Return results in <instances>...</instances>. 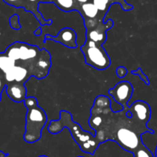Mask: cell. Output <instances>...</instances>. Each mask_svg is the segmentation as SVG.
<instances>
[{
	"mask_svg": "<svg viewBox=\"0 0 157 157\" xmlns=\"http://www.w3.org/2000/svg\"><path fill=\"white\" fill-rule=\"evenodd\" d=\"M64 128L70 130L72 137L84 153L93 155L101 144L95 135L83 130L81 126L72 120L71 114L68 111L61 110L60 118L51 121L48 130L52 134H58Z\"/></svg>",
	"mask_w": 157,
	"mask_h": 157,
	"instance_id": "3",
	"label": "cell"
},
{
	"mask_svg": "<svg viewBox=\"0 0 157 157\" xmlns=\"http://www.w3.org/2000/svg\"><path fill=\"white\" fill-rule=\"evenodd\" d=\"M8 156H9V154H8V153H4V152H2L0 150V157H6Z\"/></svg>",
	"mask_w": 157,
	"mask_h": 157,
	"instance_id": "24",
	"label": "cell"
},
{
	"mask_svg": "<svg viewBox=\"0 0 157 157\" xmlns=\"http://www.w3.org/2000/svg\"><path fill=\"white\" fill-rule=\"evenodd\" d=\"M41 2H44V3L53 2V0H41Z\"/></svg>",
	"mask_w": 157,
	"mask_h": 157,
	"instance_id": "25",
	"label": "cell"
},
{
	"mask_svg": "<svg viewBox=\"0 0 157 157\" xmlns=\"http://www.w3.org/2000/svg\"><path fill=\"white\" fill-rule=\"evenodd\" d=\"M155 156L157 157V145H156V150H155Z\"/></svg>",
	"mask_w": 157,
	"mask_h": 157,
	"instance_id": "26",
	"label": "cell"
},
{
	"mask_svg": "<svg viewBox=\"0 0 157 157\" xmlns=\"http://www.w3.org/2000/svg\"><path fill=\"white\" fill-rule=\"evenodd\" d=\"M1 99H2V94H0V101H1Z\"/></svg>",
	"mask_w": 157,
	"mask_h": 157,
	"instance_id": "28",
	"label": "cell"
},
{
	"mask_svg": "<svg viewBox=\"0 0 157 157\" xmlns=\"http://www.w3.org/2000/svg\"><path fill=\"white\" fill-rule=\"evenodd\" d=\"M6 4L15 8H24L25 0H3Z\"/></svg>",
	"mask_w": 157,
	"mask_h": 157,
	"instance_id": "18",
	"label": "cell"
},
{
	"mask_svg": "<svg viewBox=\"0 0 157 157\" xmlns=\"http://www.w3.org/2000/svg\"><path fill=\"white\" fill-rule=\"evenodd\" d=\"M81 50L84 56V61L88 65L98 70H105L110 65V58L102 44L86 39Z\"/></svg>",
	"mask_w": 157,
	"mask_h": 157,
	"instance_id": "5",
	"label": "cell"
},
{
	"mask_svg": "<svg viewBox=\"0 0 157 157\" xmlns=\"http://www.w3.org/2000/svg\"><path fill=\"white\" fill-rule=\"evenodd\" d=\"M94 103L89 124L95 130V136L101 144L115 141L124 150L133 153L144 144L141 136L144 133H154L133 115L128 117L126 109L113 112L108 97L100 95Z\"/></svg>",
	"mask_w": 157,
	"mask_h": 157,
	"instance_id": "1",
	"label": "cell"
},
{
	"mask_svg": "<svg viewBox=\"0 0 157 157\" xmlns=\"http://www.w3.org/2000/svg\"><path fill=\"white\" fill-rule=\"evenodd\" d=\"M113 25V21L109 19L107 21L103 20L91 29H86V39L91 40L97 43L103 44L107 41V32Z\"/></svg>",
	"mask_w": 157,
	"mask_h": 157,
	"instance_id": "7",
	"label": "cell"
},
{
	"mask_svg": "<svg viewBox=\"0 0 157 157\" xmlns=\"http://www.w3.org/2000/svg\"><path fill=\"white\" fill-rule=\"evenodd\" d=\"M133 157H154L151 151L144 145V144H141L136 151L133 153Z\"/></svg>",
	"mask_w": 157,
	"mask_h": 157,
	"instance_id": "15",
	"label": "cell"
},
{
	"mask_svg": "<svg viewBox=\"0 0 157 157\" xmlns=\"http://www.w3.org/2000/svg\"><path fill=\"white\" fill-rule=\"evenodd\" d=\"M5 53L15 60V65L26 67L32 77L42 79L47 77L52 66L51 55L45 49L25 42L15 41L9 46Z\"/></svg>",
	"mask_w": 157,
	"mask_h": 157,
	"instance_id": "2",
	"label": "cell"
},
{
	"mask_svg": "<svg viewBox=\"0 0 157 157\" xmlns=\"http://www.w3.org/2000/svg\"><path fill=\"white\" fill-rule=\"evenodd\" d=\"M48 39L53 40L56 42L61 43L63 45L69 48H76L78 47L77 44V34L74 29L71 28H64L61 29L56 36L46 35L44 41Z\"/></svg>",
	"mask_w": 157,
	"mask_h": 157,
	"instance_id": "8",
	"label": "cell"
},
{
	"mask_svg": "<svg viewBox=\"0 0 157 157\" xmlns=\"http://www.w3.org/2000/svg\"><path fill=\"white\" fill-rule=\"evenodd\" d=\"M6 81L5 78L0 75V94L2 93L4 90H6Z\"/></svg>",
	"mask_w": 157,
	"mask_h": 157,
	"instance_id": "21",
	"label": "cell"
},
{
	"mask_svg": "<svg viewBox=\"0 0 157 157\" xmlns=\"http://www.w3.org/2000/svg\"><path fill=\"white\" fill-rule=\"evenodd\" d=\"M126 109L130 110L132 115L140 122L147 125L151 117V108L148 103L143 101H136L131 105L127 106Z\"/></svg>",
	"mask_w": 157,
	"mask_h": 157,
	"instance_id": "9",
	"label": "cell"
},
{
	"mask_svg": "<svg viewBox=\"0 0 157 157\" xmlns=\"http://www.w3.org/2000/svg\"><path fill=\"white\" fill-rule=\"evenodd\" d=\"M38 157H48V156H44V155H42V156H39Z\"/></svg>",
	"mask_w": 157,
	"mask_h": 157,
	"instance_id": "27",
	"label": "cell"
},
{
	"mask_svg": "<svg viewBox=\"0 0 157 157\" xmlns=\"http://www.w3.org/2000/svg\"><path fill=\"white\" fill-rule=\"evenodd\" d=\"M90 0H76V2L80 5V6L82 4H84V3H86V2H90Z\"/></svg>",
	"mask_w": 157,
	"mask_h": 157,
	"instance_id": "23",
	"label": "cell"
},
{
	"mask_svg": "<svg viewBox=\"0 0 157 157\" xmlns=\"http://www.w3.org/2000/svg\"><path fill=\"white\" fill-rule=\"evenodd\" d=\"M27 107L25 117V141L34 144L41 137V131L47 123V115L44 110L38 105V100L35 97H29L23 101Z\"/></svg>",
	"mask_w": 157,
	"mask_h": 157,
	"instance_id": "4",
	"label": "cell"
},
{
	"mask_svg": "<svg viewBox=\"0 0 157 157\" xmlns=\"http://www.w3.org/2000/svg\"><path fill=\"white\" fill-rule=\"evenodd\" d=\"M58 9L63 12H69L71 11L79 10L80 5L76 0H53V2Z\"/></svg>",
	"mask_w": 157,
	"mask_h": 157,
	"instance_id": "13",
	"label": "cell"
},
{
	"mask_svg": "<svg viewBox=\"0 0 157 157\" xmlns=\"http://www.w3.org/2000/svg\"><path fill=\"white\" fill-rule=\"evenodd\" d=\"M110 1L112 5L114 4V3H119L124 11H130L131 9H133V8L131 5L127 3L126 0H110Z\"/></svg>",
	"mask_w": 157,
	"mask_h": 157,
	"instance_id": "17",
	"label": "cell"
},
{
	"mask_svg": "<svg viewBox=\"0 0 157 157\" xmlns=\"http://www.w3.org/2000/svg\"><path fill=\"white\" fill-rule=\"evenodd\" d=\"M78 12L81 14L84 20L94 19V18H99V19L103 20L100 16L99 10L91 1L81 5Z\"/></svg>",
	"mask_w": 157,
	"mask_h": 157,
	"instance_id": "11",
	"label": "cell"
},
{
	"mask_svg": "<svg viewBox=\"0 0 157 157\" xmlns=\"http://www.w3.org/2000/svg\"><path fill=\"white\" fill-rule=\"evenodd\" d=\"M41 3V0H25V10L33 13L35 18L38 20L41 25H50L52 22V20H45L38 12V6Z\"/></svg>",
	"mask_w": 157,
	"mask_h": 157,
	"instance_id": "12",
	"label": "cell"
},
{
	"mask_svg": "<svg viewBox=\"0 0 157 157\" xmlns=\"http://www.w3.org/2000/svg\"><path fill=\"white\" fill-rule=\"evenodd\" d=\"M90 1L98 8V9L99 10L101 18L104 21L106 14L107 13L109 9L112 5L110 0H90Z\"/></svg>",
	"mask_w": 157,
	"mask_h": 157,
	"instance_id": "14",
	"label": "cell"
},
{
	"mask_svg": "<svg viewBox=\"0 0 157 157\" xmlns=\"http://www.w3.org/2000/svg\"><path fill=\"white\" fill-rule=\"evenodd\" d=\"M6 91L9 98L16 103L22 102L27 98V89L21 83H9L6 84Z\"/></svg>",
	"mask_w": 157,
	"mask_h": 157,
	"instance_id": "10",
	"label": "cell"
},
{
	"mask_svg": "<svg viewBox=\"0 0 157 157\" xmlns=\"http://www.w3.org/2000/svg\"><path fill=\"white\" fill-rule=\"evenodd\" d=\"M41 27L38 28V29H37L36 31H35V32H34V34H35V35H37V36H39L40 35H41Z\"/></svg>",
	"mask_w": 157,
	"mask_h": 157,
	"instance_id": "22",
	"label": "cell"
},
{
	"mask_svg": "<svg viewBox=\"0 0 157 157\" xmlns=\"http://www.w3.org/2000/svg\"><path fill=\"white\" fill-rule=\"evenodd\" d=\"M108 93L117 103L126 108L133 95V87L130 82L123 81L117 83L113 88L110 89Z\"/></svg>",
	"mask_w": 157,
	"mask_h": 157,
	"instance_id": "6",
	"label": "cell"
},
{
	"mask_svg": "<svg viewBox=\"0 0 157 157\" xmlns=\"http://www.w3.org/2000/svg\"><path fill=\"white\" fill-rule=\"evenodd\" d=\"M116 73L117 75L120 78H123L127 75V70L125 67H124V66H120V67H118L117 68Z\"/></svg>",
	"mask_w": 157,
	"mask_h": 157,
	"instance_id": "20",
	"label": "cell"
},
{
	"mask_svg": "<svg viewBox=\"0 0 157 157\" xmlns=\"http://www.w3.org/2000/svg\"><path fill=\"white\" fill-rule=\"evenodd\" d=\"M131 73L133 74V75H138V76L141 78V80L144 81V82L147 85H150V81H149L148 77L144 74V72L143 71V70L140 67H138L136 71H131Z\"/></svg>",
	"mask_w": 157,
	"mask_h": 157,
	"instance_id": "16",
	"label": "cell"
},
{
	"mask_svg": "<svg viewBox=\"0 0 157 157\" xmlns=\"http://www.w3.org/2000/svg\"><path fill=\"white\" fill-rule=\"evenodd\" d=\"M78 157H84V156H78Z\"/></svg>",
	"mask_w": 157,
	"mask_h": 157,
	"instance_id": "29",
	"label": "cell"
},
{
	"mask_svg": "<svg viewBox=\"0 0 157 157\" xmlns=\"http://www.w3.org/2000/svg\"><path fill=\"white\" fill-rule=\"evenodd\" d=\"M9 22H10L11 27L15 30H18L20 28L19 24H18V16L17 15H12L9 19Z\"/></svg>",
	"mask_w": 157,
	"mask_h": 157,
	"instance_id": "19",
	"label": "cell"
}]
</instances>
